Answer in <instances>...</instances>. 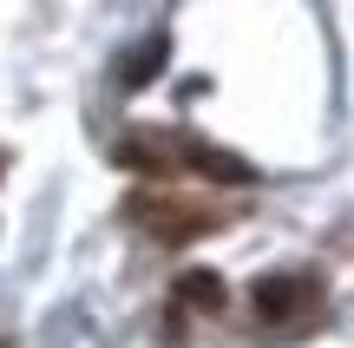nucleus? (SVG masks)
<instances>
[{
	"instance_id": "f257e3e1",
	"label": "nucleus",
	"mask_w": 354,
	"mask_h": 348,
	"mask_svg": "<svg viewBox=\"0 0 354 348\" xmlns=\"http://www.w3.org/2000/svg\"><path fill=\"white\" fill-rule=\"evenodd\" d=\"M308 302H315V276H263L256 283V315H269V322H289Z\"/></svg>"
},
{
	"instance_id": "f03ea898",
	"label": "nucleus",
	"mask_w": 354,
	"mask_h": 348,
	"mask_svg": "<svg viewBox=\"0 0 354 348\" xmlns=\"http://www.w3.org/2000/svg\"><path fill=\"white\" fill-rule=\"evenodd\" d=\"M177 302L184 309H223V276H210V270H190V276H177Z\"/></svg>"
},
{
	"instance_id": "7ed1b4c3",
	"label": "nucleus",
	"mask_w": 354,
	"mask_h": 348,
	"mask_svg": "<svg viewBox=\"0 0 354 348\" xmlns=\"http://www.w3.org/2000/svg\"><path fill=\"white\" fill-rule=\"evenodd\" d=\"M158 66H165V39H151V46H145L138 59L125 66V86H145V79H158Z\"/></svg>"
}]
</instances>
